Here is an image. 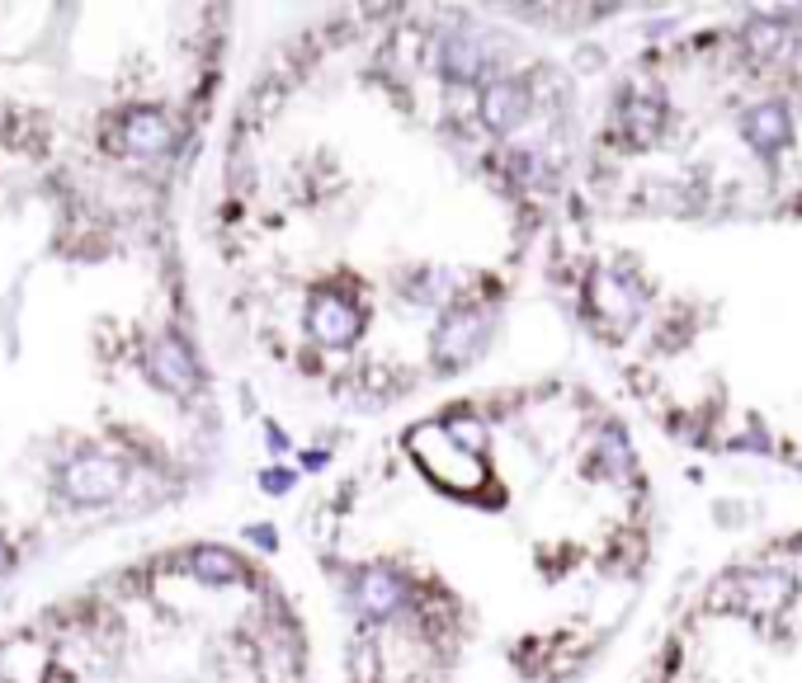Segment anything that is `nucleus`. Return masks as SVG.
<instances>
[{"mask_svg":"<svg viewBox=\"0 0 802 683\" xmlns=\"http://www.w3.org/2000/svg\"><path fill=\"white\" fill-rule=\"evenodd\" d=\"M10 562H15V556H10V546L0 542V576H5V570H10Z\"/></svg>","mask_w":802,"mask_h":683,"instance_id":"nucleus-4","label":"nucleus"},{"mask_svg":"<svg viewBox=\"0 0 802 683\" xmlns=\"http://www.w3.org/2000/svg\"><path fill=\"white\" fill-rule=\"evenodd\" d=\"M166 142H170V132H166V118H161L156 108H138V114L124 118V137H118V146H124V152H132V156H156Z\"/></svg>","mask_w":802,"mask_h":683,"instance_id":"nucleus-2","label":"nucleus"},{"mask_svg":"<svg viewBox=\"0 0 802 683\" xmlns=\"http://www.w3.org/2000/svg\"><path fill=\"white\" fill-rule=\"evenodd\" d=\"M124 490V467L100 453H80L62 467V500L72 504H104Z\"/></svg>","mask_w":802,"mask_h":683,"instance_id":"nucleus-1","label":"nucleus"},{"mask_svg":"<svg viewBox=\"0 0 802 683\" xmlns=\"http://www.w3.org/2000/svg\"><path fill=\"white\" fill-rule=\"evenodd\" d=\"M147 373H152L161 387H180V382L189 377V363H184V353H180V345H161L152 359H147Z\"/></svg>","mask_w":802,"mask_h":683,"instance_id":"nucleus-3","label":"nucleus"}]
</instances>
